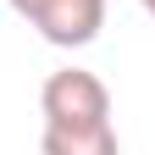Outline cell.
Returning a JSON list of instances; mask_svg holds the SVG:
<instances>
[{
	"label": "cell",
	"instance_id": "5b68a950",
	"mask_svg": "<svg viewBox=\"0 0 155 155\" xmlns=\"http://www.w3.org/2000/svg\"><path fill=\"white\" fill-rule=\"evenodd\" d=\"M139 6H144V11H150V17H155V0H139Z\"/></svg>",
	"mask_w": 155,
	"mask_h": 155
},
{
	"label": "cell",
	"instance_id": "6da1fadb",
	"mask_svg": "<svg viewBox=\"0 0 155 155\" xmlns=\"http://www.w3.org/2000/svg\"><path fill=\"white\" fill-rule=\"evenodd\" d=\"M39 111L55 127H78V122H111V89L83 67H61L45 78L39 89Z\"/></svg>",
	"mask_w": 155,
	"mask_h": 155
},
{
	"label": "cell",
	"instance_id": "3957f363",
	"mask_svg": "<svg viewBox=\"0 0 155 155\" xmlns=\"http://www.w3.org/2000/svg\"><path fill=\"white\" fill-rule=\"evenodd\" d=\"M39 155H122V139H116L111 122H78V127L45 122Z\"/></svg>",
	"mask_w": 155,
	"mask_h": 155
},
{
	"label": "cell",
	"instance_id": "277c9868",
	"mask_svg": "<svg viewBox=\"0 0 155 155\" xmlns=\"http://www.w3.org/2000/svg\"><path fill=\"white\" fill-rule=\"evenodd\" d=\"M6 6H11L17 17H28V6H33V0H6Z\"/></svg>",
	"mask_w": 155,
	"mask_h": 155
},
{
	"label": "cell",
	"instance_id": "7a4b0ae2",
	"mask_svg": "<svg viewBox=\"0 0 155 155\" xmlns=\"http://www.w3.org/2000/svg\"><path fill=\"white\" fill-rule=\"evenodd\" d=\"M22 22H33L39 39L55 50H83L105 28V0H33Z\"/></svg>",
	"mask_w": 155,
	"mask_h": 155
}]
</instances>
